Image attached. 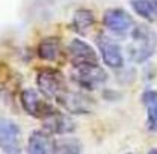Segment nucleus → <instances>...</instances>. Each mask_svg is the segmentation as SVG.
<instances>
[{"instance_id": "f257e3e1", "label": "nucleus", "mask_w": 157, "mask_h": 154, "mask_svg": "<svg viewBox=\"0 0 157 154\" xmlns=\"http://www.w3.org/2000/svg\"><path fill=\"white\" fill-rule=\"evenodd\" d=\"M157 50L156 32L145 24L133 27L132 44L128 45V56L133 62L142 64L151 58Z\"/></svg>"}, {"instance_id": "f03ea898", "label": "nucleus", "mask_w": 157, "mask_h": 154, "mask_svg": "<svg viewBox=\"0 0 157 154\" xmlns=\"http://www.w3.org/2000/svg\"><path fill=\"white\" fill-rule=\"evenodd\" d=\"M38 92L48 100H58L60 94H63L67 88L65 76L56 68H42L36 74Z\"/></svg>"}, {"instance_id": "7ed1b4c3", "label": "nucleus", "mask_w": 157, "mask_h": 154, "mask_svg": "<svg viewBox=\"0 0 157 154\" xmlns=\"http://www.w3.org/2000/svg\"><path fill=\"white\" fill-rule=\"evenodd\" d=\"M71 80L82 89L95 91L101 85L106 83L107 73L98 64L80 65V67H74V70L71 73Z\"/></svg>"}, {"instance_id": "20e7f679", "label": "nucleus", "mask_w": 157, "mask_h": 154, "mask_svg": "<svg viewBox=\"0 0 157 154\" xmlns=\"http://www.w3.org/2000/svg\"><path fill=\"white\" fill-rule=\"evenodd\" d=\"M56 103L60 104L65 110H68L70 114H74V115L91 114L95 106V101L91 95L80 92V91H70V89H67L63 94H60Z\"/></svg>"}, {"instance_id": "39448f33", "label": "nucleus", "mask_w": 157, "mask_h": 154, "mask_svg": "<svg viewBox=\"0 0 157 154\" xmlns=\"http://www.w3.org/2000/svg\"><path fill=\"white\" fill-rule=\"evenodd\" d=\"M0 150L5 154H20L23 150L18 124L8 118H0Z\"/></svg>"}, {"instance_id": "423d86ee", "label": "nucleus", "mask_w": 157, "mask_h": 154, "mask_svg": "<svg viewBox=\"0 0 157 154\" xmlns=\"http://www.w3.org/2000/svg\"><path fill=\"white\" fill-rule=\"evenodd\" d=\"M21 106L27 115L42 121L56 112V109L52 104H48L45 100H42L39 97V92H36L35 89H24L21 92Z\"/></svg>"}, {"instance_id": "0eeeda50", "label": "nucleus", "mask_w": 157, "mask_h": 154, "mask_svg": "<svg viewBox=\"0 0 157 154\" xmlns=\"http://www.w3.org/2000/svg\"><path fill=\"white\" fill-rule=\"evenodd\" d=\"M103 24L110 32H113L117 35H124L130 29H133V18L127 11H124L121 8H112L104 12Z\"/></svg>"}, {"instance_id": "6e6552de", "label": "nucleus", "mask_w": 157, "mask_h": 154, "mask_svg": "<svg viewBox=\"0 0 157 154\" xmlns=\"http://www.w3.org/2000/svg\"><path fill=\"white\" fill-rule=\"evenodd\" d=\"M97 45L98 50L101 53V58L104 60V64L112 68V70H119L124 65V58H122V52L119 48L115 41H112L110 38L100 35L97 38Z\"/></svg>"}, {"instance_id": "1a4fd4ad", "label": "nucleus", "mask_w": 157, "mask_h": 154, "mask_svg": "<svg viewBox=\"0 0 157 154\" xmlns=\"http://www.w3.org/2000/svg\"><path fill=\"white\" fill-rule=\"evenodd\" d=\"M68 53L71 58L73 67L80 65H89V64H98L97 53L95 50L82 39H73L68 45Z\"/></svg>"}, {"instance_id": "9d476101", "label": "nucleus", "mask_w": 157, "mask_h": 154, "mask_svg": "<svg viewBox=\"0 0 157 154\" xmlns=\"http://www.w3.org/2000/svg\"><path fill=\"white\" fill-rule=\"evenodd\" d=\"M74 121L70 118L68 115L62 114L56 110L55 114L44 119V129L47 133L50 135H65V133H71L74 132Z\"/></svg>"}, {"instance_id": "9b49d317", "label": "nucleus", "mask_w": 157, "mask_h": 154, "mask_svg": "<svg viewBox=\"0 0 157 154\" xmlns=\"http://www.w3.org/2000/svg\"><path fill=\"white\" fill-rule=\"evenodd\" d=\"M55 141L52 139L50 133L36 130L29 136L27 142V154H53Z\"/></svg>"}, {"instance_id": "f8f14e48", "label": "nucleus", "mask_w": 157, "mask_h": 154, "mask_svg": "<svg viewBox=\"0 0 157 154\" xmlns=\"http://www.w3.org/2000/svg\"><path fill=\"white\" fill-rule=\"evenodd\" d=\"M142 103L147 106V129L150 132H157V92L144 91Z\"/></svg>"}, {"instance_id": "ddd939ff", "label": "nucleus", "mask_w": 157, "mask_h": 154, "mask_svg": "<svg viewBox=\"0 0 157 154\" xmlns=\"http://www.w3.org/2000/svg\"><path fill=\"white\" fill-rule=\"evenodd\" d=\"M95 24V17L89 9H77L71 21V27L78 35H85L92 26Z\"/></svg>"}, {"instance_id": "4468645a", "label": "nucleus", "mask_w": 157, "mask_h": 154, "mask_svg": "<svg viewBox=\"0 0 157 154\" xmlns=\"http://www.w3.org/2000/svg\"><path fill=\"white\" fill-rule=\"evenodd\" d=\"M60 52V39L56 37H48L42 39L38 45V56L44 60H56Z\"/></svg>"}, {"instance_id": "2eb2a0df", "label": "nucleus", "mask_w": 157, "mask_h": 154, "mask_svg": "<svg viewBox=\"0 0 157 154\" xmlns=\"http://www.w3.org/2000/svg\"><path fill=\"white\" fill-rule=\"evenodd\" d=\"M130 5L140 18L147 21L157 18V0H130Z\"/></svg>"}, {"instance_id": "dca6fc26", "label": "nucleus", "mask_w": 157, "mask_h": 154, "mask_svg": "<svg viewBox=\"0 0 157 154\" xmlns=\"http://www.w3.org/2000/svg\"><path fill=\"white\" fill-rule=\"evenodd\" d=\"M53 154H82V142L76 137H62L55 141Z\"/></svg>"}, {"instance_id": "f3484780", "label": "nucleus", "mask_w": 157, "mask_h": 154, "mask_svg": "<svg viewBox=\"0 0 157 154\" xmlns=\"http://www.w3.org/2000/svg\"><path fill=\"white\" fill-rule=\"evenodd\" d=\"M128 154H132V153H128ZM148 154H157V148H153V150H151Z\"/></svg>"}]
</instances>
